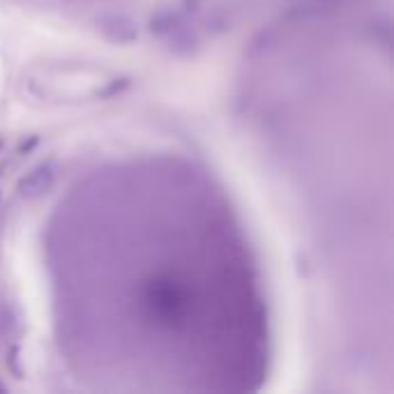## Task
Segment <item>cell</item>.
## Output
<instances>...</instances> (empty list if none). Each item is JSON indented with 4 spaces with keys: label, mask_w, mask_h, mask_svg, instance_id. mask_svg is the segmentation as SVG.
<instances>
[{
    "label": "cell",
    "mask_w": 394,
    "mask_h": 394,
    "mask_svg": "<svg viewBox=\"0 0 394 394\" xmlns=\"http://www.w3.org/2000/svg\"><path fill=\"white\" fill-rule=\"evenodd\" d=\"M102 32L106 35L109 39L118 41V44H129V41L136 39V28L127 17H120V14H113V17H106L100 21Z\"/></svg>",
    "instance_id": "7a4b0ae2"
},
{
    "label": "cell",
    "mask_w": 394,
    "mask_h": 394,
    "mask_svg": "<svg viewBox=\"0 0 394 394\" xmlns=\"http://www.w3.org/2000/svg\"><path fill=\"white\" fill-rule=\"evenodd\" d=\"M53 178H55V173H53L51 166H37V169L30 171V173H28V176L19 182L21 196H26V198H39V196H44V194L51 189Z\"/></svg>",
    "instance_id": "6da1fadb"
}]
</instances>
